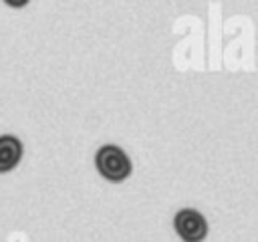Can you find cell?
I'll list each match as a JSON object with an SVG mask.
<instances>
[{
    "label": "cell",
    "mask_w": 258,
    "mask_h": 242,
    "mask_svg": "<svg viewBox=\"0 0 258 242\" xmlns=\"http://www.w3.org/2000/svg\"><path fill=\"white\" fill-rule=\"evenodd\" d=\"M95 167H97L101 177H105L107 182H113V184L125 182L131 175V159H129V155L119 145H113V143H107V145L97 149Z\"/></svg>",
    "instance_id": "6da1fadb"
},
{
    "label": "cell",
    "mask_w": 258,
    "mask_h": 242,
    "mask_svg": "<svg viewBox=\"0 0 258 242\" xmlns=\"http://www.w3.org/2000/svg\"><path fill=\"white\" fill-rule=\"evenodd\" d=\"M173 228L177 236L183 242H202L208 234V222L206 218L194 210V208H183L175 214L173 218Z\"/></svg>",
    "instance_id": "7a4b0ae2"
},
{
    "label": "cell",
    "mask_w": 258,
    "mask_h": 242,
    "mask_svg": "<svg viewBox=\"0 0 258 242\" xmlns=\"http://www.w3.org/2000/svg\"><path fill=\"white\" fill-rule=\"evenodd\" d=\"M22 153H24V147L16 135H10V133L0 135V173H8L16 169V165L22 159Z\"/></svg>",
    "instance_id": "3957f363"
},
{
    "label": "cell",
    "mask_w": 258,
    "mask_h": 242,
    "mask_svg": "<svg viewBox=\"0 0 258 242\" xmlns=\"http://www.w3.org/2000/svg\"><path fill=\"white\" fill-rule=\"evenodd\" d=\"M8 6H12V8H22V6H26L30 0H4Z\"/></svg>",
    "instance_id": "277c9868"
}]
</instances>
